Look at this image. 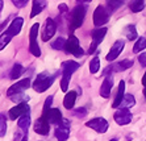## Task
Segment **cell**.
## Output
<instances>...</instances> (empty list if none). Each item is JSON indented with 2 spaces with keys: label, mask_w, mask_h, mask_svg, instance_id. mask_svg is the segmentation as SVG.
<instances>
[{
  "label": "cell",
  "mask_w": 146,
  "mask_h": 141,
  "mask_svg": "<svg viewBox=\"0 0 146 141\" xmlns=\"http://www.w3.org/2000/svg\"><path fill=\"white\" fill-rule=\"evenodd\" d=\"M79 69V63L75 61H65L62 62V80H61V90L67 91L68 83L71 79V75Z\"/></svg>",
  "instance_id": "6da1fadb"
},
{
  "label": "cell",
  "mask_w": 146,
  "mask_h": 141,
  "mask_svg": "<svg viewBox=\"0 0 146 141\" xmlns=\"http://www.w3.org/2000/svg\"><path fill=\"white\" fill-rule=\"evenodd\" d=\"M57 74L58 72L50 74L49 71H44V72H41V74H38V76L33 82V86H32L33 90L36 92H45V91L53 84V82L55 80Z\"/></svg>",
  "instance_id": "7a4b0ae2"
},
{
  "label": "cell",
  "mask_w": 146,
  "mask_h": 141,
  "mask_svg": "<svg viewBox=\"0 0 146 141\" xmlns=\"http://www.w3.org/2000/svg\"><path fill=\"white\" fill-rule=\"evenodd\" d=\"M86 16V7L83 4H78L74 9L71 11V15H70V20H68V29H70V33L82 27L83 24V20H84Z\"/></svg>",
  "instance_id": "3957f363"
},
{
  "label": "cell",
  "mask_w": 146,
  "mask_h": 141,
  "mask_svg": "<svg viewBox=\"0 0 146 141\" xmlns=\"http://www.w3.org/2000/svg\"><path fill=\"white\" fill-rule=\"evenodd\" d=\"M65 50L67 53H70V54L75 55V57H78V58H80L82 55L84 54V50H83V49L80 48V45H79V40L75 37L72 33H70V36H68V38H67V41H66Z\"/></svg>",
  "instance_id": "277c9868"
},
{
  "label": "cell",
  "mask_w": 146,
  "mask_h": 141,
  "mask_svg": "<svg viewBox=\"0 0 146 141\" xmlns=\"http://www.w3.org/2000/svg\"><path fill=\"white\" fill-rule=\"evenodd\" d=\"M38 31H40V24L32 25L31 28V33H29V38H31V45H29V52L34 55V57H40L41 55V49L37 44V36H38Z\"/></svg>",
  "instance_id": "5b68a950"
},
{
  "label": "cell",
  "mask_w": 146,
  "mask_h": 141,
  "mask_svg": "<svg viewBox=\"0 0 146 141\" xmlns=\"http://www.w3.org/2000/svg\"><path fill=\"white\" fill-rule=\"evenodd\" d=\"M109 20V11H107L106 7L103 5H98L94 12V25L95 27H102V25L107 24Z\"/></svg>",
  "instance_id": "8992f818"
},
{
  "label": "cell",
  "mask_w": 146,
  "mask_h": 141,
  "mask_svg": "<svg viewBox=\"0 0 146 141\" xmlns=\"http://www.w3.org/2000/svg\"><path fill=\"white\" fill-rule=\"evenodd\" d=\"M106 35H107V28H102V27H100V28H98V29H95V31H92V33H91L92 42H91V46H90V49H88L90 54L95 53L96 48H98L99 44L104 40Z\"/></svg>",
  "instance_id": "52a82bcc"
},
{
  "label": "cell",
  "mask_w": 146,
  "mask_h": 141,
  "mask_svg": "<svg viewBox=\"0 0 146 141\" xmlns=\"http://www.w3.org/2000/svg\"><path fill=\"white\" fill-rule=\"evenodd\" d=\"M70 121L67 119H62V121L55 128V137L58 141H66L70 136Z\"/></svg>",
  "instance_id": "ba28073f"
},
{
  "label": "cell",
  "mask_w": 146,
  "mask_h": 141,
  "mask_svg": "<svg viewBox=\"0 0 146 141\" xmlns=\"http://www.w3.org/2000/svg\"><path fill=\"white\" fill-rule=\"evenodd\" d=\"M86 125L94 131H96L98 133H106L107 129H108L109 124L106 119H103V117H95V119H92V120L87 121Z\"/></svg>",
  "instance_id": "9c48e42d"
},
{
  "label": "cell",
  "mask_w": 146,
  "mask_h": 141,
  "mask_svg": "<svg viewBox=\"0 0 146 141\" xmlns=\"http://www.w3.org/2000/svg\"><path fill=\"white\" fill-rule=\"evenodd\" d=\"M29 112H31V107L27 103H19L13 108H11L9 112H8V116H9L11 120H16V119L21 117L25 114H29Z\"/></svg>",
  "instance_id": "30bf717a"
},
{
  "label": "cell",
  "mask_w": 146,
  "mask_h": 141,
  "mask_svg": "<svg viewBox=\"0 0 146 141\" xmlns=\"http://www.w3.org/2000/svg\"><path fill=\"white\" fill-rule=\"evenodd\" d=\"M28 87H31V79H29V76H28V78H24V79H21V80H19V82L15 83V84H12V86L7 90V95L8 96H11V95H15V94L24 92Z\"/></svg>",
  "instance_id": "8fae6325"
},
{
  "label": "cell",
  "mask_w": 146,
  "mask_h": 141,
  "mask_svg": "<svg viewBox=\"0 0 146 141\" xmlns=\"http://www.w3.org/2000/svg\"><path fill=\"white\" fill-rule=\"evenodd\" d=\"M55 31H57V24H55V21L53 19H46L45 21V27H44V31H42V41H49L53 36L55 35Z\"/></svg>",
  "instance_id": "7c38bea8"
},
{
  "label": "cell",
  "mask_w": 146,
  "mask_h": 141,
  "mask_svg": "<svg viewBox=\"0 0 146 141\" xmlns=\"http://www.w3.org/2000/svg\"><path fill=\"white\" fill-rule=\"evenodd\" d=\"M115 121L119 125H126L132 121V114H130L129 108H120L119 111L115 112Z\"/></svg>",
  "instance_id": "4fadbf2b"
},
{
  "label": "cell",
  "mask_w": 146,
  "mask_h": 141,
  "mask_svg": "<svg viewBox=\"0 0 146 141\" xmlns=\"http://www.w3.org/2000/svg\"><path fill=\"white\" fill-rule=\"evenodd\" d=\"M49 131H50V123L46 117L41 115L40 119H37V121L34 123V132L42 134V136H46L49 134Z\"/></svg>",
  "instance_id": "5bb4252c"
},
{
  "label": "cell",
  "mask_w": 146,
  "mask_h": 141,
  "mask_svg": "<svg viewBox=\"0 0 146 141\" xmlns=\"http://www.w3.org/2000/svg\"><path fill=\"white\" fill-rule=\"evenodd\" d=\"M124 48H125V41H124V40H117V41L112 45V48H111L109 53L107 54V57H106L107 61H115V59L121 54V52L124 50Z\"/></svg>",
  "instance_id": "9a60e30c"
},
{
  "label": "cell",
  "mask_w": 146,
  "mask_h": 141,
  "mask_svg": "<svg viewBox=\"0 0 146 141\" xmlns=\"http://www.w3.org/2000/svg\"><path fill=\"white\" fill-rule=\"evenodd\" d=\"M113 87V76L112 75H106L104 80L102 83V87H100V95L103 98H109L111 95V91H112Z\"/></svg>",
  "instance_id": "2e32d148"
},
{
  "label": "cell",
  "mask_w": 146,
  "mask_h": 141,
  "mask_svg": "<svg viewBox=\"0 0 146 141\" xmlns=\"http://www.w3.org/2000/svg\"><path fill=\"white\" fill-rule=\"evenodd\" d=\"M133 66V61L132 59H124V61L121 62H117V63H115V65H112L109 69H107L106 71H104V74H108V71H113V72H120V71H124V70H128L129 67H132Z\"/></svg>",
  "instance_id": "e0dca14e"
},
{
  "label": "cell",
  "mask_w": 146,
  "mask_h": 141,
  "mask_svg": "<svg viewBox=\"0 0 146 141\" xmlns=\"http://www.w3.org/2000/svg\"><path fill=\"white\" fill-rule=\"evenodd\" d=\"M49 120L50 124H59L62 121V112L58 108H50L46 114H42Z\"/></svg>",
  "instance_id": "ac0fdd59"
},
{
  "label": "cell",
  "mask_w": 146,
  "mask_h": 141,
  "mask_svg": "<svg viewBox=\"0 0 146 141\" xmlns=\"http://www.w3.org/2000/svg\"><path fill=\"white\" fill-rule=\"evenodd\" d=\"M23 24H24V20H23V17H16V19H13V21H12V23L9 24V27H8L7 31L15 37V36H17L21 32Z\"/></svg>",
  "instance_id": "d6986e66"
},
{
  "label": "cell",
  "mask_w": 146,
  "mask_h": 141,
  "mask_svg": "<svg viewBox=\"0 0 146 141\" xmlns=\"http://www.w3.org/2000/svg\"><path fill=\"white\" fill-rule=\"evenodd\" d=\"M46 0H33L32 3V12H31V17H36L37 15H40L42 11L46 8Z\"/></svg>",
  "instance_id": "ffe728a7"
},
{
  "label": "cell",
  "mask_w": 146,
  "mask_h": 141,
  "mask_svg": "<svg viewBox=\"0 0 146 141\" xmlns=\"http://www.w3.org/2000/svg\"><path fill=\"white\" fill-rule=\"evenodd\" d=\"M124 96H125V82L121 80L120 84H119V91H117V94H116V98H115V100H113V103H112L113 108H119L120 104H121L122 100H124Z\"/></svg>",
  "instance_id": "44dd1931"
},
{
  "label": "cell",
  "mask_w": 146,
  "mask_h": 141,
  "mask_svg": "<svg viewBox=\"0 0 146 141\" xmlns=\"http://www.w3.org/2000/svg\"><path fill=\"white\" fill-rule=\"evenodd\" d=\"M76 96H78L76 91H70V92L66 94L65 99H63V106H65V108L72 110L75 106V102H76Z\"/></svg>",
  "instance_id": "7402d4cb"
},
{
  "label": "cell",
  "mask_w": 146,
  "mask_h": 141,
  "mask_svg": "<svg viewBox=\"0 0 146 141\" xmlns=\"http://www.w3.org/2000/svg\"><path fill=\"white\" fill-rule=\"evenodd\" d=\"M17 124H19V127H20L23 131H27L28 128H29V125H31V114H25L21 117H19Z\"/></svg>",
  "instance_id": "603a6c76"
},
{
  "label": "cell",
  "mask_w": 146,
  "mask_h": 141,
  "mask_svg": "<svg viewBox=\"0 0 146 141\" xmlns=\"http://www.w3.org/2000/svg\"><path fill=\"white\" fill-rule=\"evenodd\" d=\"M13 38V36L11 35L8 31H4L1 35H0V50H3L5 46L11 42V40Z\"/></svg>",
  "instance_id": "cb8c5ba5"
},
{
  "label": "cell",
  "mask_w": 146,
  "mask_h": 141,
  "mask_svg": "<svg viewBox=\"0 0 146 141\" xmlns=\"http://www.w3.org/2000/svg\"><path fill=\"white\" fill-rule=\"evenodd\" d=\"M125 35H126V38L129 40V41H133V40H137L138 37V33H137V29L134 25H128L125 28Z\"/></svg>",
  "instance_id": "d4e9b609"
},
{
  "label": "cell",
  "mask_w": 146,
  "mask_h": 141,
  "mask_svg": "<svg viewBox=\"0 0 146 141\" xmlns=\"http://www.w3.org/2000/svg\"><path fill=\"white\" fill-rule=\"evenodd\" d=\"M136 104V100H134V96L130 95V94H126L125 96H124V100H122V103L120 104V108H130Z\"/></svg>",
  "instance_id": "484cf974"
},
{
  "label": "cell",
  "mask_w": 146,
  "mask_h": 141,
  "mask_svg": "<svg viewBox=\"0 0 146 141\" xmlns=\"http://www.w3.org/2000/svg\"><path fill=\"white\" fill-rule=\"evenodd\" d=\"M146 48V38L145 37H139L137 38V41L136 44H134V46H133V53H139V52H142L143 49Z\"/></svg>",
  "instance_id": "4316f807"
},
{
  "label": "cell",
  "mask_w": 146,
  "mask_h": 141,
  "mask_svg": "<svg viewBox=\"0 0 146 141\" xmlns=\"http://www.w3.org/2000/svg\"><path fill=\"white\" fill-rule=\"evenodd\" d=\"M9 99L12 100V102H15V103H25V102H29V99H31V98L28 96V95H25V94L20 92V94L11 95Z\"/></svg>",
  "instance_id": "83f0119b"
},
{
  "label": "cell",
  "mask_w": 146,
  "mask_h": 141,
  "mask_svg": "<svg viewBox=\"0 0 146 141\" xmlns=\"http://www.w3.org/2000/svg\"><path fill=\"white\" fill-rule=\"evenodd\" d=\"M23 71H24V67H23L20 63H15L13 69H12V71H11V74H9L11 79H17V78L23 74Z\"/></svg>",
  "instance_id": "f1b7e54d"
},
{
  "label": "cell",
  "mask_w": 146,
  "mask_h": 141,
  "mask_svg": "<svg viewBox=\"0 0 146 141\" xmlns=\"http://www.w3.org/2000/svg\"><path fill=\"white\" fill-rule=\"evenodd\" d=\"M129 7L133 12H141L145 8V0H133Z\"/></svg>",
  "instance_id": "f546056e"
},
{
  "label": "cell",
  "mask_w": 146,
  "mask_h": 141,
  "mask_svg": "<svg viewBox=\"0 0 146 141\" xmlns=\"http://www.w3.org/2000/svg\"><path fill=\"white\" fill-rule=\"evenodd\" d=\"M100 69V61H99V57H94L90 62V72L91 74H96Z\"/></svg>",
  "instance_id": "4dcf8cb0"
},
{
  "label": "cell",
  "mask_w": 146,
  "mask_h": 141,
  "mask_svg": "<svg viewBox=\"0 0 146 141\" xmlns=\"http://www.w3.org/2000/svg\"><path fill=\"white\" fill-rule=\"evenodd\" d=\"M5 133H7V119L4 114H0V137H3Z\"/></svg>",
  "instance_id": "1f68e13d"
},
{
  "label": "cell",
  "mask_w": 146,
  "mask_h": 141,
  "mask_svg": "<svg viewBox=\"0 0 146 141\" xmlns=\"http://www.w3.org/2000/svg\"><path fill=\"white\" fill-rule=\"evenodd\" d=\"M65 45H66L65 38L59 37L51 44V46H53V49H55V50H63V49H65Z\"/></svg>",
  "instance_id": "d6a6232c"
},
{
  "label": "cell",
  "mask_w": 146,
  "mask_h": 141,
  "mask_svg": "<svg viewBox=\"0 0 146 141\" xmlns=\"http://www.w3.org/2000/svg\"><path fill=\"white\" fill-rule=\"evenodd\" d=\"M72 114H74V116L83 119V117L87 116V110L83 108V107H80V108H78V110H72Z\"/></svg>",
  "instance_id": "836d02e7"
},
{
  "label": "cell",
  "mask_w": 146,
  "mask_h": 141,
  "mask_svg": "<svg viewBox=\"0 0 146 141\" xmlns=\"http://www.w3.org/2000/svg\"><path fill=\"white\" fill-rule=\"evenodd\" d=\"M51 103H53V96H48V99L45 100V104H44V111H42V114H46V112H48V111L50 110Z\"/></svg>",
  "instance_id": "e575fe53"
},
{
  "label": "cell",
  "mask_w": 146,
  "mask_h": 141,
  "mask_svg": "<svg viewBox=\"0 0 146 141\" xmlns=\"http://www.w3.org/2000/svg\"><path fill=\"white\" fill-rule=\"evenodd\" d=\"M12 1H13V4L16 5L17 8L25 7V5H27V3H28V1H24V0H12Z\"/></svg>",
  "instance_id": "d590c367"
},
{
  "label": "cell",
  "mask_w": 146,
  "mask_h": 141,
  "mask_svg": "<svg viewBox=\"0 0 146 141\" xmlns=\"http://www.w3.org/2000/svg\"><path fill=\"white\" fill-rule=\"evenodd\" d=\"M138 61H139V63L145 67L146 66V53H142V54L138 55Z\"/></svg>",
  "instance_id": "8d00e7d4"
},
{
  "label": "cell",
  "mask_w": 146,
  "mask_h": 141,
  "mask_svg": "<svg viewBox=\"0 0 146 141\" xmlns=\"http://www.w3.org/2000/svg\"><path fill=\"white\" fill-rule=\"evenodd\" d=\"M142 84H143V95H145V98H146V72L142 78Z\"/></svg>",
  "instance_id": "74e56055"
},
{
  "label": "cell",
  "mask_w": 146,
  "mask_h": 141,
  "mask_svg": "<svg viewBox=\"0 0 146 141\" xmlns=\"http://www.w3.org/2000/svg\"><path fill=\"white\" fill-rule=\"evenodd\" d=\"M27 140H28V134H24L23 138H21V141H27Z\"/></svg>",
  "instance_id": "f35d334b"
},
{
  "label": "cell",
  "mask_w": 146,
  "mask_h": 141,
  "mask_svg": "<svg viewBox=\"0 0 146 141\" xmlns=\"http://www.w3.org/2000/svg\"><path fill=\"white\" fill-rule=\"evenodd\" d=\"M79 3H90V1H91V0H78Z\"/></svg>",
  "instance_id": "ab89813d"
},
{
  "label": "cell",
  "mask_w": 146,
  "mask_h": 141,
  "mask_svg": "<svg viewBox=\"0 0 146 141\" xmlns=\"http://www.w3.org/2000/svg\"><path fill=\"white\" fill-rule=\"evenodd\" d=\"M1 8H3V0H0V11H1Z\"/></svg>",
  "instance_id": "60d3db41"
},
{
  "label": "cell",
  "mask_w": 146,
  "mask_h": 141,
  "mask_svg": "<svg viewBox=\"0 0 146 141\" xmlns=\"http://www.w3.org/2000/svg\"><path fill=\"white\" fill-rule=\"evenodd\" d=\"M109 141H117V140H116V138H112V140H109Z\"/></svg>",
  "instance_id": "b9f144b4"
},
{
  "label": "cell",
  "mask_w": 146,
  "mask_h": 141,
  "mask_svg": "<svg viewBox=\"0 0 146 141\" xmlns=\"http://www.w3.org/2000/svg\"><path fill=\"white\" fill-rule=\"evenodd\" d=\"M24 1H28V0H24Z\"/></svg>",
  "instance_id": "7bdbcfd3"
}]
</instances>
